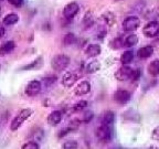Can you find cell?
Instances as JSON below:
<instances>
[{"mask_svg":"<svg viewBox=\"0 0 159 149\" xmlns=\"http://www.w3.org/2000/svg\"><path fill=\"white\" fill-rule=\"evenodd\" d=\"M95 136L102 144H108L113 140L114 137V128L109 125L99 124V126L95 129Z\"/></svg>","mask_w":159,"mask_h":149,"instance_id":"6da1fadb","label":"cell"},{"mask_svg":"<svg viewBox=\"0 0 159 149\" xmlns=\"http://www.w3.org/2000/svg\"><path fill=\"white\" fill-rule=\"evenodd\" d=\"M32 113H33L32 109H30V108H25V109H22V111H20L19 114L12 119V122L10 124V129H11L12 132H15L18 128H20V127L22 126L23 123L32 115Z\"/></svg>","mask_w":159,"mask_h":149,"instance_id":"7a4b0ae2","label":"cell"},{"mask_svg":"<svg viewBox=\"0 0 159 149\" xmlns=\"http://www.w3.org/2000/svg\"><path fill=\"white\" fill-rule=\"evenodd\" d=\"M70 57L65 54H57L51 61V66L55 72H62L69 66L70 64Z\"/></svg>","mask_w":159,"mask_h":149,"instance_id":"3957f363","label":"cell"},{"mask_svg":"<svg viewBox=\"0 0 159 149\" xmlns=\"http://www.w3.org/2000/svg\"><path fill=\"white\" fill-rule=\"evenodd\" d=\"M123 29L127 32L136 31L140 25V19L137 16H129L123 21Z\"/></svg>","mask_w":159,"mask_h":149,"instance_id":"277c9868","label":"cell"},{"mask_svg":"<svg viewBox=\"0 0 159 149\" xmlns=\"http://www.w3.org/2000/svg\"><path fill=\"white\" fill-rule=\"evenodd\" d=\"M143 33L146 38H155L159 34V22L158 21H149L143 28Z\"/></svg>","mask_w":159,"mask_h":149,"instance_id":"5b68a950","label":"cell"},{"mask_svg":"<svg viewBox=\"0 0 159 149\" xmlns=\"http://www.w3.org/2000/svg\"><path fill=\"white\" fill-rule=\"evenodd\" d=\"M134 70L130 66H127V65L123 64L122 67H119L118 70L115 73V79L119 82H125V81H129L130 76H132Z\"/></svg>","mask_w":159,"mask_h":149,"instance_id":"8992f818","label":"cell"},{"mask_svg":"<svg viewBox=\"0 0 159 149\" xmlns=\"http://www.w3.org/2000/svg\"><path fill=\"white\" fill-rule=\"evenodd\" d=\"M130 98H132V94L126 89H117L114 93V101L117 104L125 105L130 101Z\"/></svg>","mask_w":159,"mask_h":149,"instance_id":"52a82bcc","label":"cell"},{"mask_svg":"<svg viewBox=\"0 0 159 149\" xmlns=\"http://www.w3.org/2000/svg\"><path fill=\"white\" fill-rule=\"evenodd\" d=\"M41 89H42V84H41V82H39L37 79H33V81L29 82V84L25 87V94L30 97L37 96V95L41 92Z\"/></svg>","mask_w":159,"mask_h":149,"instance_id":"ba28073f","label":"cell"},{"mask_svg":"<svg viewBox=\"0 0 159 149\" xmlns=\"http://www.w3.org/2000/svg\"><path fill=\"white\" fill-rule=\"evenodd\" d=\"M79 10H80V7L76 2H70V3H67L64 7V9H63V16H64L65 19L71 20L77 15Z\"/></svg>","mask_w":159,"mask_h":149,"instance_id":"9c48e42d","label":"cell"},{"mask_svg":"<svg viewBox=\"0 0 159 149\" xmlns=\"http://www.w3.org/2000/svg\"><path fill=\"white\" fill-rule=\"evenodd\" d=\"M77 79H79V75L74 72H66L64 73L62 77V84L64 87L66 88H70V87H72L75 83L77 82Z\"/></svg>","mask_w":159,"mask_h":149,"instance_id":"30bf717a","label":"cell"},{"mask_svg":"<svg viewBox=\"0 0 159 149\" xmlns=\"http://www.w3.org/2000/svg\"><path fill=\"white\" fill-rule=\"evenodd\" d=\"M89 91H91V84H89V82L82 81V82H80V84L75 87L74 94L76 96H84V95L89 94Z\"/></svg>","mask_w":159,"mask_h":149,"instance_id":"8fae6325","label":"cell"},{"mask_svg":"<svg viewBox=\"0 0 159 149\" xmlns=\"http://www.w3.org/2000/svg\"><path fill=\"white\" fill-rule=\"evenodd\" d=\"M62 112L61 111H53V112H51L49 114V116H48V124L50 125V126H57V125H59L60 123H61V120H62Z\"/></svg>","mask_w":159,"mask_h":149,"instance_id":"7c38bea8","label":"cell"},{"mask_svg":"<svg viewBox=\"0 0 159 149\" xmlns=\"http://www.w3.org/2000/svg\"><path fill=\"white\" fill-rule=\"evenodd\" d=\"M99 122H101V124L113 126L115 123V114L112 112V111H106V112H104L102 115H101V117H99Z\"/></svg>","mask_w":159,"mask_h":149,"instance_id":"4fadbf2b","label":"cell"},{"mask_svg":"<svg viewBox=\"0 0 159 149\" xmlns=\"http://www.w3.org/2000/svg\"><path fill=\"white\" fill-rule=\"evenodd\" d=\"M16 43L13 41H6L0 45V56H5L15 50Z\"/></svg>","mask_w":159,"mask_h":149,"instance_id":"5bb4252c","label":"cell"},{"mask_svg":"<svg viewBox=\"0 0 159 149\" xmlns=\"http://www.w3.org/2000/svg\"><path fill=\"white\" fill-rule=\"evenodd\" d=\"M102 52V49H101V45L98 44H89L85 49V54L89 57H95L98 56Z\"/></svg>","mask_w":159,"mask_h":149,"instance_id":"9a60e30c","label":"cell"},{"mask_svg":"<svg viewBox=\"0 0 159 149\" xmlns=\"http://www.w3.org/2000/svg\"><path fill=\"white\" fill-rule=\"evenodd\" d=\"M154 51L155 50L152 45H146V47H140V49L138 50L137 54H138L139 59H148V57H150L154 54Z\"/></svg>","mask_w":159,"mask_h":149,"instance_id":"2e32d148","label":"cell"},{"mask_svg":"<svg viewBox=\"0 0 159 149\" xmlns=\"http://www.w3.org/2000/svg\"><path fill=\"white\" fill-rule=\"evenodd\" d=\"M147 72L150 76L157 77L159 75V60H154L147 66Z\"/></svg>","mask_w":159,"mask_h":149,"instance_id":"e0dca14e","label":"cell"},{"mask_svg":"<svg viewBox=\"0 0 159 149\" xmlns=\"http://www.w3.org/2000/svg\"><path fill=\"white\" fill-rule=\"evenodd\" d=\"M42 57L40 56V57H38L37 60H34L33 62H31V63H29V64H27V65H25V66H22L21 67V71H31V70H38V69H40V67L42 66Z\"/></svg>","mask_w":159,"mask_h":149,"instance_id":"ac0fdd59","label":"cell"},{"mask_svg":"<svg viewBox=\"0 0 159 149\" xmlns=\"http://www.w3.org/2000/svg\"><path fill=\"white\" fill-rule=\"evenodd\" d=\"M101 70V63L97 61V60H93L92 62H89V64L85 67V71L89 74H93V73H96L97 71Z\"/></svg>","mask_w":159,"mask_h":149,"instance_id":"d6986e66","label":"cell"},{"mask_svg":"<svg viewBox=\"0 0 159 149\" xmlns=\"http://www.w3.org/2000/svg\"><path fill=\"white\" fill-rule=\"evenodd\" d=\"M138 43V37L134 33L132 34H128L126 38L124 39V45L126 47H133Z\"/></svg>","mask_w":159,"mask_h":149,"instance_id":"ffe728a7","label":"cell"},{"mask_svg":"<svg viewBox=\"0 0 159 149\" xmlns=\"http://www.w3.org/2000/svg\"><path fill=\"white\" fill-rule=\"evenodd\" d=\"M82 23H83V27H84L85 30H87V29H89V28L93 27V25H94V18H93L92 12L85 13V16L83 17Z\"/></svg>","mask_w":159,"mask_h":149,"instance_id":"44dd1931","label":"cell"},{"mask_svg":"<svg viewBox=\"0 0 159 149\" xmlns=\"http://www.w3.org/2000/svg\"><path fill=\"white\" fill-rule=\"evenodd\" d=\"M19 21V16L16 13H9L3 18L2 22L5 25H13Z\"/></svg>","mask_w":159,"mask_h":149,"instance_id":"7402d4cb","label":"cell"},{"mask_svg":"<svg viewBox=\"0 0 159 149\" xmlns=\"http://www.w3.org/2000/svg\"><path fill=\"white\" fill-rule=\"evenodd\" d=\"M119 60H120V63H123V64H125V65L129 64V63H132L133 60H134V53H133V51H130V50L125 51V52L120 55V59Z\"/></svg>","mask_w":159,"mask_h":149,"instance_id":"603a6c76","label":"cell"},{"mask_svg":"<svg viewBox=\"0 0 159 149\" xmlns=\"http://www.w3.org/2000/svg\"><path fill=\"white\" fill-rule=\"evenodd\" d=\"M109 45H111V47H112L113 50H119L122 49V47H124V38L122 37H117L115 38V39H113L111 42H109Z\"/></svg>","mask_w":159,"mask_h":149,"instance_id":"cb8c5ba5","label":"cell"},{"mask_svg":"<svg viewBox=\"0 0 159 149\" xmlns=\"http://www.w3.org/2000/svg\"><path fill=\"white\" fill-rule=\"evenodd\" d=\"M77 41L76 37H75L74 33H66V34L64 35V38H63V44L65 45V47H70V45H73L75 44Z\"/></svg>","mask_w":159,"mask_h":149,"instance_id":"d4e9b609","label":"cell"},{"mask_svg":"<svg viewBox=\"0 0 159 149\" xmlns=\"http://www.w3.org/2000/svg\"><path fill=\"white\" fill-rule=\"evenodd\" d=\"M102 19L104 20V22L106 23L107 25H113L115 23V20H116V17L113 12L111 11H107L104 15L102 16Z\"/></svg>","mask_w":159,"mask_h":149,"instance_id":"484cf974","label":"cell"},{"mask_svg":"<svg viewBox=\"0 0 159 149\" xmlns=\"http://www.w3.org/2000/svg\"><path fill=\"white\" fill-rule=\"evenodd\" d=\"M85 107H87V102L84 101V99H82V101L75 103V104L73 105L72 109H73V112H82V111L85 109Z\"/></svg>","mask_w":159,"mask_h":149,"instance_id":"4316f807","label":"cell"},{"mask_svg":"<svg viewBox=\"0 0 159 149\" xmlns=\"http://www.w3.org/2000/svg\"><path fill=\"white\" fill-rule=\"evenodd\" d=\"M57 76H48V77H44L43 79V85L45 87H50L52 86L55 82H57Z\"/></svg>","mask_w":159,"mask_h":149,"instance_id":"83f0119b","label":"cell"},{"mask_svg":"<svg viewBox=\"0 0 159 149\" xmlns=\"http://www.w3.org/2000/svg\"><path fill=\"white\" fill-rule=\"evenodd\" d=\"M39 145L35 140H31V142H25V145L22 146V149H38L39 148Z\"/></svg>","mask_w":159,"mask_h":149,"instance_id":"f1b7e54d","label":"cell"},{"mask_svg":"<svg viewBox=\"0 0 159 149\" xmlns=\"http://www.w3.org/2000/svg\"><path fill=\"white\" fill-rule=\"evenodd\" d=\"M79 147L77 142L75 140H69V142L63 144V148L64 149H76Z\"/></svg>","mask_w":159,"mask_h":149,"instance_id":"f546056e","label":"cell"},{"mask_svg":"<svg viewBox=\"0 0 159 149\" xmlns=\"http://www.w3.org/2000/svg\"><path fill=\"white\" fill-rule=\"evenodd\" d=\"M93 117H94V114H93L92 111H87V112H85L84 115H83L82 122L83 123H89L93 119Z\"/></svg>","mask_w":159,"mask_h":149,"instance_id":"4dcf8cb0","label":"cell"},{"mask_svg":"<svg viewBox=\"0 0 159 149\" xmlns=\"http://www.w3.org/2000/svg\"><path fill=\"white\" fill-rule=\"evenodd\" d=\"M140 74H142V73H140V70L139 69L134 70V72H133V74H132V76H130V79H129V81L133 82V83L136 82V81H138L139 77H140Z\"/></svg>","mask_w":159,"mask_h":149,"instance_id":"1f68e13d","label":"cell"},{"mask_svg":"<svg viewBox=\"0 0 159 149\" xmlns=\"http://www.w3.org/2000/svg\"><path fill=\"white\" fill-rule=\"evenodd\" d=\"M152 138L154 139V140H157V142H159V126H157L156 128L152 130Z\"/></svg>","mask_w":159,"mask_h":149,"instance_id":"d6a6232c","label":"cell"},{"mask_svg":"<svg viewBox=\"0 0 159 149\" xmlns=\"http://www.w3.org/2000/svg\"><path fill=\"white\" fill-rule=\"evenodd\" d=\"M8 2L10 5L15 6V7H20V6H22V3L25 2V0H8Z\"/></svg>","mask_w":159,"mask_h":149,"instance_id":"836d02e7","label":"cell"},{"mask_svg":"<svg viewBox=\"0 0 159 149\" xmlns=\"http://www.w3.org/2000/svg\"><path fill=\"white\" fill-rule=\"evenodd\" d=\"M5 28L3 27H0V39H2L3 37H5Z\"/></svg>","mask_w":159,"mask_h":149,"instance_id":"e575fe53","label":"cell"},{"mask_svg":"<svg viewBox=\"0 0 159 149\" xmlns=\"http://www.w3.org/2000/svg\"><path fill=\"white\" fill-rule=\"evenodd\" d=\"M0 15H1V8H0Z\"/></svg>","mask_w":159,"mask_h":149,"instance_id":"d590c367","label":"cell"},{"mask_svg":"<svg viewBox=\"0 0 159 149\" xmlns=\"http://www.w3.org/2000/svg\"><path fill=\"white\" fill-rule=\"evenodd\" d=\"M0 1H2V0H0Z\"/></svg>","mask_w":159,"mask_h":149,"instance_id":"8d00e7d4","label":"cell"}]
</instances>
